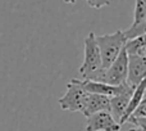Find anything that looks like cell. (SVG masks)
<instances>
[{
    "label": "cell",
    "instance_id": "obj_10",
    "mask_svg": "<svg viewBox=\"0 0 146 131\" xmlns=\"http://www.w3.org/2000/svg\"><path fill=\"white\" fill-rule=\"evenodd\" d=\"M132 91L123 93V94H119V95L109 98V112H110L113 118L115 120L119 125H121V120L124 114V111H126L127 106H128V100H129V98H131Z\"/></svg>",
    "mask_w": 146,
    "mask_h": 131
},
{
    "label": "cell",
    "instance_id": "obj_1",
    "mask_svg": "<svg viewBox=\"0 0 146 131\" xmlns=\"http://www.w3.org/2000/svg\"><path fill=\"white\" fill-rule=\"evenodd\" d=\"M83 54H85L83 55V62L78 71H80L81 76L83 77V80L96 81L104 71H103V64H101L100 51H99L94 32H90L86 36Z\"/></svg>",
    "mask_w": 146,
    "mask_h": 131
},
{
    "label": "cell",
    "instance_id": "obj_16",
    "mask_svg": "<svg viewBox=\"0 0 146 131\" xmlns=\"http://www.w3.org/2000/svg\"><path fill=\"white\" fill-rule=\"evenodd\" d=\"M66 4H76V0H63Z\"/></svg>",
    "mask_w": 146,
    "mask_h": 131
},
{
    "label": "cell",
    "instance_id": "obj_6",
    "mask_svg": "<svg viewBox=\"0 0 146 131\" xmlns=\"http://www.w3.org/2000/svg\"><path fill=\"white\" fill-rule=\"evenodd\" d=\"M122 125H119L109 111H101L94 113L87 118L85 131H121Z\"/></svg>",
    "mask_w": 146,
    "mask_h": 131
},
{
    "label": "cell",
    "instance_id": "obj_5",
    "mask_svg": "<svg viewBox=\"0 0 146 131\" xmlns=\"http://www.w3.org/2000/svg\"><path fill=\"white\" fill-rule=\"evenodd\" d=\"M81 86L83 90L91 94H99V95H104L111 98V96L119 95L123 93H128L132 91L135 88H131L127 82L122 84V85H109V84L101 82V81H94V80H80Z\"/></svg>",
    "mask_w": 146,
    "mask_h": 131
},
{
    "label": "cell",
    "instance_id": "obj_9",
    "mask_svg": "<svg viewBox=\"0 0 146 131\" xmlns=\"http://www.w3.org/2000/svg\"><path fill=\"white\" fill-rule=\"evenodd\" d=\"M101 111H109V98L104 95H99V94L87 93L83 107L81 109V113L86 118H88L94 113H98Z\"/></svg>",
    "mask_w": 146,
    "mask_h": 131
},
{
    "label": "cell",
    "instance_id": "obj_12",
    "mask_svg": "<svg viewBox=\"0 0 146 131\" xmlns=\"http://www.w3.org/2000/svg\"><path fill=\"white\" fill-rule=\"evenodd\" d=\"M124 50L127 55H139L146 57V37L145 35L128 39L124 44Z\"/></svg>",
    "mask_w": 146,
    "mask_h": 131
},
{
    "label": "cell",
    "instance_id": "obj_4",
    "mask_svg": "<svg viewBox=\"0 0 146 131\" xmlns=\"http://www.w3.org/2000/svg\"><path fill=\"white\" fill-rule=\"evenodd\" d=\"M127 64H128V55L123 46L115 61L101 73V76L96 81H101L109 85H122L127 80Z\"/></svg>",
    "mask_w": 146,
    "mask_h": 131
},
{
    "label": "cell",
    "instance_id": "obj_15",
    "mask_svg": "<svg viewBox=\"0 0 146 131\" xmlns=\"http://www.w3.org/2000/svg\"><path fill=\"white\" fill-rule=\"evenodd\" d=\"M127 131H146L145 127H132V129H128Z\"/></svg>",
    "mask_w": 146,
    "mask_h": 131
},
{
    "label": "cell",
    "instance_id": "obj_11",
    "mask_svg": "<svg viewBox=\"0 0 146 131\" xmlns=\"http://www.w3.org/2000/svg\"><path fill=\"white\" fill-rule=\"evenodd\" d=\"M145 89H146V80L141 81V82L133 89V91H132V94H131V98H129V100H128V106H127L123 117H122V120H121V125L126 124L127 118L131 116V113L136 109V107L141 103L142 99H145V96H144Z\"/></svg>",
    "mask_w": 146,
    "mask_h": 131
},
{
    "label": "cell",
    "instance_id": "obj_2",
    "mask_svg": "<svg viewBox=\"0 0 146 131\" xmlns=\"http://www.w3.org/2000/svg\"><path fill=\"white\" fill-rule=\"evenodd\" d=\"M95 40H96V44H98L99 51H100L103 71H105L109 66L115 61L118 54L123 49L127 39L124 37L123 31L118 30L114 33H105V35H101V36L95 35Z\"/></svg>",
    "mask_w": 146,
    "mask_h": 131
},
{
    "label": "cell",
    "instance_id": "obj_7",
    "mask_svg": "<svg viewBox=\"0 0 146 131\" xmlns=\"http://www.w3.org/2000/svg\"><path fill=\"white\" fill-rule=\"evenodd\" d=\"M123 33L127 40L146 33V0H136L133 22L128 30L123 31Z\"/></svg>",
    "mask_w": 146,
    "mask_h": 131
},
{
    "label": "cell",
    "instance_id": "obj_13",
    "mask_svg": "<svg viewBox=\"0 0 146 131\" xmlns=\"http://www.w3.org/2000/svg\"><path fill=\"white\" fill-rule=\"evenodd\" d=\"M129 117H132V118H146V100L145 99H142L141 103L136 107V109L132 112Z\"/></svg>",
    "mask_w": 146,
    "mask_h": 131
},
{
    "label": "cell",
    "instance_id": "obj_8",
    "mask_svg": "<svg viewBox=\"0 0 146 131\" xmlns=\"http://www.w3.org/2000/svg\"><path fill=\"white\" fill-rule=\"evenodd\" d=\"M146 77V57L128 55L126 82L131 88H136Z\"/></svg>",
    "mask_w": 146,
    "mask_h": 131
},
{
    "label": "cell",
    "instance_id": "obj_3",
    "mask_svg": "<svg viewBox=\"0 0 146 131\" xmlns=\"http://www.w3.org/2000/svg\"><path fill=\"white\" fill-rule=\"evenodd\" d=\"M87 91L83 90L78 78H72L67 85V91L62 98H59V106L63 111L68 112H81L85 103Z\"/></svg>",
    "mask_w": 146,
    "mask_h": 131
},
{
    "label": "cell",
    "instance_id": "obj_14",
    "mask_svg": "<svg viewBox=\"0 0 146 131\" xmlns=\"http://www.w3.org/2000/svg\"><path fill=\"white\" fill-rule=\"evenodd\" d=\"M86 1L91 8L95 9H101L103 7H108L110 4V0H86Z\"/></svg>",
    "mask_w": 146,
    "mask_h": 131
}]
</instances>
